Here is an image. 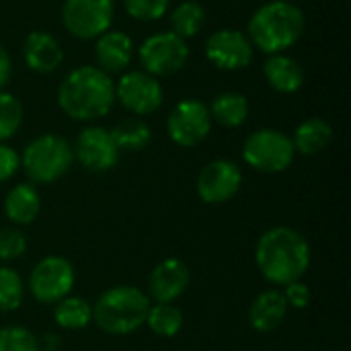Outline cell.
I'll use <instances>...</instances> for the list:
<instances>
[{
  "mask_svg": "<svg viewBox=\"0 0 351 351\" xmlns=\"http://www.w3.org/2000/svg\"><path fill=\"white\" fill-rule=\"evenodd\" d=\"M331 140H333V128L321 117H311L302 121L292 136L294 150L304 156L323 152L331 144Z\"/></svg>",
  "mask_w": 351,
  "mask_h": 351,
  "instance_id": "44dd1931",
  "label": "cell"
},
{
  "mask_svg": "<svg viewBox=\"0 0 351 351\" xmlns=\"http://www.w3.org/2000/svg\"><path fill=\"white\" fill-rule=\"evenodd\" d=\"M113 136V142L117 144L119 152H140L144 150L150 140H152V130L146 121H142L140 117H130L119 121L113 130H109Z\"/></svg>",
  "mask_w": 351,
  "mask_h": 351,
  "instance_id": "cb8c5ba5",
  "label": "cell"
},
{
  "mask_svg": "<svg viewBox=\"0 0 351 351\" xmlns=\"http://www.w3.org/2000/svg\"><path fill=\"white\" fill-rule=\"evenodd\" d=\"M76 284V271L72 261L62 255H47L29 274L27 286L31 296L41 304H56L68 294Z\"/></svg>",
  "mask_w": 351,
  "mask_h": 351,
  "instance_id": "52a82bcc",
  "label": "cell"
},
{
  "mask_svg": "<svg viewBox=\"0 0 351 351\" xmlns=\"http://www.w3.org/2000/svg\"><path fill=\"white\" fill-rule=\"evenodd\" d=\"M171 0H123V8L132 19L138 21H158L169 12Z\"/></svg>",
  "mask_w": 351,
  "mask_h": 351,
  "instance_id": "f546056e",
  "label": "cell"
},
{
  "mask_svg": "<svg viewBox=\"0 0 351 351\" xmlns=\"http://www.w3.org/2000/svg\"><path fill=\"white\" fill-rule=\"evenodd\" d=\"M263 74L267 84L284 95H292L296 90L302 88L304 84V70L302 66L286 56V53H274L267 58V62L263 64Z\"/></svg>",
  "mask_w": 351,
  "mask_h": 351,
  "instance_id": "d6986e66",
  "label": "cell"
},
{
  "mask_svg": "<svg viewBox=\"0 0 351 351\" xmlns=\"http://www.w3.org/2000/svg\"><path fill=\"white\" fill-rule=\"evenodd\" d=\"M115 14L113 0H64L62 21L76 39H95L109 31Z\"/></svg>",
  "mask_w": 351,
  "mask_h": 351,
  "instance_id": "9c48e42d",
  "label": "cell"
},
{
  "mask_svg": "<svg viewBox=\"0 0 351 351\" xmlns=\"http://www.w3.org/2000/svg\"><path fill=\"white\" fill-rule=\"evenodd\" d=\"M243 185V173L241 167L228 158H218L208 162L195 181L197 195L204 204L220 206L230 202Z\"/></svg>",
  "mask_w": 351,
  "mask_h": 351,
  "instance_id": "7c38bea8",
  "label": "cell"
},
{
  "mask_svg": "<svg viewBox=\"0 0 351 351\" xmlns=\"http://www.w3.org/2000/svg\"><path fill=\"white\" fill-rule=\"evenodd\" d=\"M27 251V237L16 226L0 228V261H14Z\"/></svg>",
  "mask_w": 351,
  "mask_h": 351,
  "instance_id": "4dcf8cb0",
  "label": "cell"
},
{
  "mask_svg": "<svg viewBox=\"0 0 351 351\" xmlns=\"http://www.w3.org/2000/svg\"><path fill=\"white\" fill-rule=\"evenodd\" d=\"M41 212V195L31 183L14 185L4 197V214L14 226H29Z\"/></svg>",
  "mask_w": 351,
  "mask_h": 351,
  "instance_id": "ffe728a7",
  "label": "cell"
},
{
  "mask_svg": "<svg viewBox=\"0 0 351 351\" xmlns=\"http://www.w3.org/2000/svg\"><path fill=\"white\" fill-rule=\"evenodd\" d=\"M97 62L103 72H121L132 64L134 43L123 31H105L97 37Z\"/></svg>",
  "mask_w": 351,
  "mask_h": 351,
  "instance_id": "ac0fdd59",
  "label": "cell"
},
{
  "mask_svg": "<svg viewBox=\"0 0 351 351\" xmlns=\"http://www.w3.org/2000/svg\"><path fill=\"white\" fill-rule=\"evenodd\" d=\"M0 351H39V337L21 325L0 329Z\"/></svg>",
  "mask_w": 351,
  "mask_h": 351,
  "instance_id": "f1b7e54d",
  "label": "cell"
},
{
  "mask_svg": "<svg viewBox=\"0 0 351 351\" xmlns=\"http://www.w3.org/2000/svg\"><path fill=\"white\" fill-rule=\"evenodd\" d=\"M296 150L292 138L280 130L261 128L253 132L243 144V158L245 162L265 175L284 173L294 162Z\"/></svg>",
  "mask_w": 351,
  "mask_h": 351,
  "instance_id": "8992f818",
  "label": "cell"
},
{
  "mask_svg": "<svg viewBox=\"0 0 351 351\" xmlns=\"http://www.w3.org/2000/svg\"><path fill=\"white\" fill-rule=\"evenodd\" d=\"M25 298V284L16 269L0 267V313H14L21 308Z\"/></svg>",
  "mask_w": 351,
  "mask_h": 351,
  "instance_id": "4316f807",
  "label": "cell"
},
{
  "mask_svg": "<svg viewBox=\"0 0 351 351\" xmlns=\"http://www.w3.org/2000/svg\"><path fill=\"white\" fill-rule=\"evenodd\" d=\"M23 58L33 72L49 74L56 68H60L64 51L53 35L45 31H31L23 43Z\"/></svg>",
  "mask_w": 351,
  "mask_h": 351,
  "instance_id": "2e32d148",
  "label": "cell"
},
{
  "mask_svg": "<svg viewBox=\"0 0 351 351\" xmlns=\"http://www.w3.org/2000/svg\"><path fill=\"white\" fill-rule=\"evenodd\" d=\"M140 64L144 66V72L150 76H171L179 72L189 58V47L185 39L175 35L173 31L167 33H154L144 39L140 45Z\"/></svg>",
  "mask_w": 351,
  "mask_h": 351,
  "instance_id": "ba28073f",
  "label": "cell"
},
{
  "mask_svg": "<svg viewBox=\"0 0 351 351\" xmlns=\"http://www.w3.org/2000/svg\"><path fill=\"white\" fill-rule=\"evenodd\" d=\"M115 103V82L97 66H78L66 74L58 88L60 109L76 121L105 117Z\"/></svg>",
  "mask_w": 351,
  "mask_h": 351,
  "instance_id": "7a4b0ae2",
  "label": "cell"
},
{
  "mask_svg": "<svg viewBox=\"0 0 351 351\" xmlns=\"http://www.w3.org/2000/svg\"><path fill=\"white\" fill-rule=\"evenodd\" d=\"M304 14L296 4L288 0H271L253 12L247 37L253 47H259L269 56L284 53L288 47L298 43L304 33Z\"/></svg>",
  "mask_w": 351,
  "mask_h": 351,
  "instance_id": "3957f363",
  "label": "cell"
},
{
  "mask_svg": "<svg viewBox=\"0 0 351 351\" xmlns=\"http://www.w3.org/2000/svg\"><path fill=\"white\" fill-rule=\"evenodd\" d=\"M12 74V64H10V56L8 51L0 45V90L8 84Z\"/></svg>",
  "mask_w": 351,
  "mask_h": 351,
  "instance_id": "836d02e7",
  "label": "cell"
},
{
  "mask_svg": "<svg viewBox=\"0 0 351 351\" xmlns=\"http://www.w3.org/2000/svg\"><path fill=\"white\" fill-rule=\"evenodd\" d=\"M72 152H74V158L86 171H93V173L111 171L119 160V148L113 142L111 132L99 125L84 128L78 134Z\"/></svg>",
  "mask_w": 351,
  "mask_h": 351,
  "instance_id": "4fadbf2b",
  "label": "cell"
},
{
  "mask_svg": "<svg viewBox=\"0 0 351 351\" xmlns=\"http://www.w3.org/2000/svg\"><path fill=\"white\" fill-rule=\"evenodd\" d=\"M191 284V271L183 259H162L148 276V298L154 302L173 304L181 298Z\"/></svg>",
  "mask_w": 351,
  "mask_h": 351,
  "instance_id": "9a60e30c",
  "label": "cell"
},
{
  "mask_svg": "<svg viewBox=\"0 0 351 351\" xmlns=\"http://www.w3.org/2000/svg\"><path fill=\"white\" fill-rule=\"evenodd\" d=\"M206 23V10L199 2L187 0L181 2L173 12H171V27L173 33L179 35L181 39L195 37Z\"/></svg>",
  "mask_w": 351,
  "mask_h": 351,
  "instance_id": "484cf974",
  "label": "cell"
},
{
  "mask_svg": "<svg viewBox=\"0 0 351 351\" xmlns=\"http://www.w3.org/2000/svg\"><path fill=\"white\" fill-rule=\"evenodd\" d=\"M288 308L290 306L282 290H263L259 296H255V300L249 306V325L257 333H271L286 321Z\"/></svg>",
  "mask_w": 351,
  "mask_h": 351,
  "instance_id": "e0dca14e",
  "label": "cell"
},
{
  "mask_svg": "<svg viewBox=\"0 0 351 351\" xmlns=\"http://www.w3.org/2000/svg\"><path fill=\"white\" fill-rule=\"evenodd\" d=\"M115 101H119L136 117L150 115L160 109L165 90L160 82L148 72H125L115 84Z\"/></svg>",
  "mask_w": 351,
  "mask_h": 351,
  "instance_id": "8fae6325",
  "label": "cell"
},
{
  "mask_svg": "<svg viewBox=\"0 0 351 351\" xmlns=\"http://www.w3.org/2000/svg\"><path fill=\"white\" fill-rule=\"evenodd\" d=\"M154 335L171 339L179 335L183 329V313L175 304H165V302H154L148 308L146 323H144Z\"/></svg>",
  "mask_w": 351,
  "mask_h": 351,
  "instance_id": "d4e9b609",
  "label": "cell"
},
{
  "mask_svg": "<svg viewBox=\"0 0 351 351\" xmlns=\"http://www.w3.org/2000/svg\"><path fill=\"white\" fill-rule=\"evenodd\" d=\"M23 123V105L21 101L10 95L0 90V142L10 140Z\"/></svg>",
  "mask_w": 351,
  "mask_h": 351,
  "instance_id": "83f0119b",
  "label": "cell"
},
{
  "mask_svg": "<svg viewBox=\"0 0 351 351\" xmlns=\"http://www.w3.org/2000/svg\"><path fill=\"white\" fill-rule=\"evenodd\" d=\"M53 321L60 329L80 331L93 323V306L84 298L68 294L53 304Z\"/></svg>",
  "mask_w": 351,
  "mask_h": 351,
  "instance_id": "603a6c76",
  "label": "cell"
},
{
  "mask_svg": "<svg viewBox=\"0 0 351 351\" xmlns=\"http://www.w3.org/2000/svg\"><path fill=\"white\" fill-rule=\"evenodd\" d=\"M284 298L288 302V306L296 308V311H302L311 304V288L298 280V282H292L288 286H284Z\"/></svg>",
  "mask_w": 351,
  "mask_h": 351,
  "instance_id": "1f68e13d",
  "label": "cell"
},
{
  "mask_svg": "<svg viewBox=\"0 0 351 351\" xmlns=\"http://www.w3.org/2000/svg\"><path fill=\"white\" fill-rule=\"evenodd\" d=\"M212 115L208 105L197 99L179 101L167 119V132L171 140L181 148L199 146L212 132Z\"/></svg>",
  "mask_w": 351,
  "mask_h": 351,
  "instance_id": "30bf717a",
  "label": "cell"
},
{
  "mask_svg": "<svg viewBox=\"0 0 351 351\" xmlns=\"http://www.w3.org/2000/svg\"><path fill=\"white\" fill-rule=\"evenodd\" d=\"M150 304L152 300L140 288L128 284L113 286L97 298L93 306V321L107 335L123 337L146 323Z\"/></svg>",
  "mask_w": 351,
  "mask_h": 351,
  "instance_id": "277c9868",
  "label": "cell"
},
{
  "mask_svg": "<svg viewBox=\"0 0 351 351\" xmlns=\"http://www.w3.org/2000/svg\"><path fill=\"white\" fill-rule=\"evenodd\" d=\"M19 169H21V154L14 148L0 142V183L12 179Z\"/></svg>",
  "mask_w": 351,
  "mask_h": 351,
  "instance_id": "d6a6232c",
  "label": "cell"
},
{
  "mask_svg": "<svg viewBox=\"0 0 351 351\" xmlns=\"http://www.w3.org/2000/svg\"><path fill=\"white\" fill-rule=\"evenodd\" d=\"M74 160L72 146L66 138L56 134H43L33 138L21 156V167L31 183L45 185L62 179Z\"/></svg>",
  "mask_w": 351,
  "mask_h": 351,
  "instance_id": "5b68a950",
  "label": "cell"
},
{
  "mask_svg": "<svg viewBox=\"0 0 351 351\" xmlns=\"http://www.w3.org/2000/svg\"><path fill=\"white\" fill-rule=\"evenodd\" d=\"M206 58L220 70H243L253 60V43L237 29H220L208 37Z\"/></svg>",
  "mask_w": 351,
  "mask_h": 351,
  "instance_id": "5bb4252c",
  "label": "cell"
},
{
  "mask_svg": "<svg viewBox=\"0 0 351 351\" xmlns=\"http://www.w3.org/2000/svg\"><path fill=\"white\" fill-rule=\"evenodd\" d=\"M60 350V337L56 333H43L39 337V351H58Z\"/></svg>",
  "mask_w": 351,
  "mask_h": 351,
  "instance_id": "e575fe53",
  "label": "cell"
},
{
  "mask_svg": "<svg viewBox=\"0 0 351 351\" xmlns=\"http://www.w3.org/2000/svg\"><path fill=\"white\" fill-rule=\"evenodd\" d=\"M255 263L261 276L274 286H288L302 280L311 267V245L292 226L265 230L255 247Z\"/></svg>",
  "mask_w": 351,
  "mask_h": 351,
  "instance_id": "6da1fadb",
  "label": "cell"
},
{
  "mask_svg": "<svg viewBox=\"0 0 351 351\" xmlns=\"http://www.w3.org/2000/svg\"><path fill=\"white\" fill-rule=\"evenodd\" d=\"M212 121L222 128H241L249 117V101L241 93H222L208 107Z\"/></svg>",
  "mask_w": 351,
  "mask_h": 351,
  "instance_id": "7402d4cb",
  "label": "cell"
}]
</instances>
